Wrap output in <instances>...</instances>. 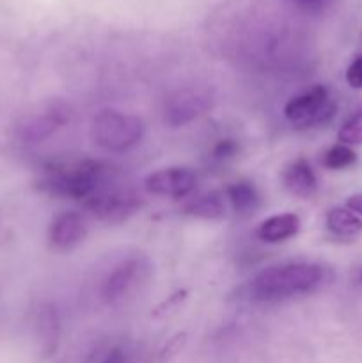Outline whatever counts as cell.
Instances as JSON below:
<instances>
[{
    "instance_id": "6da1fadb",
    "label": "cell",
    "mask_w": 362,
    "mask_h": 363,
    "mask_svg": "<svg viewBox=\"0 0 362 363\" xmlns=\"http://www.w3.org/2000/svg\"><path fill=\"white\" fill-rule=\"evenodd\" d=\"M325 269L314 262H290L263 269L252 279L248 294L256 301H277L316 289Z\"/></svg>"
},
{
    "instance_id": "7a4b0ae2",
    "label": "cell",
    "mask_w": 362,
    "mask_h": 363,
    "mask_svg": "<svg viewBox=\"0 0 362 363\" xmlns=\"http://www.w3.org/2000/svg\"><path fill=\"white\" fill-rule=\"evenodd\" d=\"M114 169L102 162H85L77 163L75 167H52L46 176L39 181V186L48 194L57 197L77 199V201H87L92 194L105 188L106 179H112Z\"/></svg>"
},
{
    "instance_id": "3957f363",
    "label": "cell",
    "mask_w": 362,
    "mask_h": 363,
    "mask_svg": "<svg viewBox=\"0 0 362 363\" xmlns=\"http://www.w3.org/2000/svg\"><path fill=\"white\" fill-rule=\"evenodd\" d=\"M91 135L96 145L110 152H124L137 145L144 135L141 117L119 110H102L91 124Z\"/></svg>"
},
{
    "instance_id": "277c9868",
    "label": "cell",
    "mask_w": 362,
    "mask_h": 363,
    "mask_svg": "<svg viewBox=\"0 0 362 363\" xmlns=\"http://www.w3.org/2000/svg\"><path fill=\"white\" fill-rule=\"evenodd\" d=\"M70 106L60 99L43 103L38 110L25 113L14 126V137L23 144H38L52 137L70 121Z\"/></svg>"
},
{
    "instance_id": "5b68a950",
    "label": "cell",
    "mask_w": 362,
    "mask_h": 363,
    "mask_svg": "<svg viewBox=\"0 0 362 363\" xmlns=\"http://www.w3.org/2000/svg\"><path fill=\"white\" fill-rule=\"evenodd\" d=\"M336 103L329 98V91L323 85H314L302 94L295 96L284 106V116L295 126L307 128L323 124L332 119Z\"/></svg>"
},
{
    "instance_id": "8992f818",
    "label": "cell",
    "mask_w": 362,
    "mask_h": 363,
    "mask_svg": "<svg viewBox=\"0 0 362 363\" xmlns=\"http://www.w3.org/2000/svg\"><path fill=\"white\" fill-rule=\"evenodd\" d=\"M89 211L106 223H121L141 209L142 202L128 188H102L85 201Z\"/></svg>"
},
{
    "instance_id": "52a82bcc",
    "label": "cell",
    "mask_w": 362,
    "mask_h": 363,
    "mask_svg": "<svg viewBox=\"0 0 362 363\" xmlns=\"http://www.w3.org/2000/svg\"><path fill=\"white\" fill-rule=\"evenodd\" d=\"M212 106V94L201 87L180 89L167 98L163 105V123L170 128H180L192 123Z\"/></svg>"
},
{
    "instance_id": "ba28073f",
    "label": "cell",
    "mask_w": 362,
    "mask_h": 363,
    "mask_svg": "<svg viewBox=\"0 0 362 363\" xmlns=\"http://www.w3.org/2000/svg\"><path fill=\"white\" fill-rule=\"evenodd\" d=\"M197 184V177L190 169L185 167H170L153 172L146 179V190L149 194L162 197H185L192 194Z\"/></svg>"
},
{
    "instance_id": "9c48e42d",
    "label": "cell",
    "mask_w": 362,
    "mask_h": 363,
    "mask_svg": "<svg viewBox=\"0 0 362 363\" xmlns=\"http://www.w3.org/2000/svg\"><path fill=\"white\" fill-rule=\"evenodd\" d=\"M141 273L142 262L138 259H130V261L121 262L103 282V300L106 303H116V301L123 300L133 289L135 284L141 280Z\"/></svg>"
},
{
    "instance_id": "30bf717a",
    "label": "cell",
    "mask_w": 362,
    "mask_h": 363,
    "mask_svg": "<svg viewBox=\"0 0 362 363\" xmlns=\"http://www.w3.org/2000/svg\"><path fill=\"white\" fill-rule=\"evenodd\" d=\"M87 234V223L78 213H62L50 225V241L59 250L77 247Z\"/></svg>"
},
{
    "instance_id": "8fae6325",
    "label": "cell",
    "mask_w": 362,
    "mask_h": 363,
    "mask_svg": "<svg viewBox=\"0 0 362 363\" xmlns=\"http://www.w3.org/2000/svg\"><path fill=\"white\" fill-rule=\"evenodd\" d=\"M284 186L287 188V191L297 197L307 199L318 188V179L314 176V170L309 165V162L305 160H295L291 165H287V169L283 174Z\"/></svg>"
},
{
    "instance_id": "7c38bea8",
    "label": "cell",
    "mask_w": 362,
    "mask_h": 363,
    "mask_svg": "<svg viewBox=\"0 0 362 363\" xmlns=\"http://www.w3.org/2000/svg\"><path fill=\"white\" fill-rule=\"evenodd\" d=\"M35 332H38L39 346L46 358L55 354L57 344L60 335V321L57 308L53 305H41L38 311V321H35Z\"/></svg>"
},
{
    "instance_id": "4fadbf2b",
    "label": "cell",
    "mask_w": 362,
    "mask_h": 363,
    "mask_svg": "<svg viewBox=\"0 0 362 363\" xmlns=\"http://www.w3.org/2000/svg\"><path fill=\"white\" fill-rule=\"evenodd\" d=\"M298 229H300V218L293 213H284V215H275L265 220L259 225L258 236L266 243H280L293 238Z\"/></svg>"
},
{
    "instance_id": "5bb4252c",
    "label": "cell",
    "mask_w": 362,
    "mask_h": 363,
    "mask_svg": "<svg viewBox=\"0 0 362 363\" xmlns=\"http://www.w3.org/2000/svg\"><path fill=\"white\" fill-rule=\"evenodd\" d=\"M226 195L231 202V208L236 215L248 216L259 208V194L256 186L248 181H238L226 188Z\"/></svg>"
},
{
    "instance_id": "9a60e30c",
    "label": "cell",
    "mask_w": 362,
    "mask_h": 363,
    "mask_svg": "<svg viewBox=\"0 0 362 363\" xmlns=\"http://www.w3.org/2000/svg\"><path fill=\"white\" fill-rule=\"evenodd\" d=\"M183 213L195 216V218L219 220L226 215V202H224L222 195L220 194L209 191V194H204L201 195V197L188 202L183 208Z\"/></svg>"
},
{
    "instance_id": "2e32d148",
    "label": "cell",
    "mask_w": 362,
    "mask_h": 363,
    "mask_svg": "<svg viewBox=\"0 0 362 363\" xmlns=\"http://www.w3.org/2000/svg\"><path fill=\"white\" fill-rule=\"evenodd\" d=\"M327 227L336 236L353 238L362 233V218L348 208H332L327 215Z\"/></svg>"
},
{
    "instance_id": "e0dca14e",
    "label": "cell",
    "mask_w": 362,
    "mask_h": 363,
    "mask_svg": "<svg viewBox=\"0 0 362 363\" xmlns=\"http://www.w3.org/2000/svg\"><path fill=\"white\" fill-rule=\"evenodd\" d=\"M355 162H357V155L346 144H337L334 147H330L325 152V158H323V165L332 170L346 169V167L353 165Z\"/></svg>"
},
{
    "instance_id": "ac0fdd59",
    "label": "cell",
    "mask_w": 362,
    "mask_h": 363,
    "mask_svg": "<svg viewBox=\"0 0 362 363\" xmlns=\"http://www.w3.org/2000/svg\"><path fill=\"white\" fill-rule=\"evenodd\" d=\"M339 140L343 144H362V108L350 117L339 130Z\"/></svg>"
},
{
    "instance_id": "d6986e66",
    "label": "cell",
    "mask_w": 362,
    "mask_h": 363,
    "mask_svg": "<svg viewBox=\"0 0 362 363\" xmlns=\"http://www.w3.org/2000/svg\"><path fill=\"white\" fill-rule=\"evenodd\" d=\"M346 82L353 89H362V55L357 57L348 67Z\"/></svg>"
},
{
    "instance_id": "ffe728a7",
    "label": "cell",
    "mask_w": 362,
    "mask_h": 363,
    "mask_svg": "<svg viewBox=\"0 0 362 363\" xmlns=\"http://www.w3.org/2000/svg\"><path fill=\"white\" fill-rule=\"evenodd\" d=\"M236 151H238L236 142L226 138V140H220L219 144L215 145V149H213V156L219 160H226V158H231V156L236 155Z\"/></svg>"
},
{
    "instance_id": "44dd1931",
    "label": "cell",
    "mask_w": 362,
    "mask_h": 363,
    "mask_svg": "<svg viewBox=\"0 0 362 363\" xmlns=\"http://www.w3.org/2000/svg\"><path fill=\"white\" fill-rule=\"evenodd\" d=\"M99 363H126V358H124L123 351L114 347V350H109L105 354H103L102 362Z\"/></svg>"
},
{
    "instance_id": "7402d4cb",
    "label": "cell",
    "mask_w": 362,
    "mask_h": 363,
    "mask_svg": "<svg viewBox=\"0 0 362 363\" xmlns=\"http://www.w3.org/2000/svg\"><path fill=\"white\" fill-rule=\"evenodd\" d=\"M346 208L350 209L351 213H355L357 216H362V194L351 195L346 201Z\"/></svg>"
},
{
    "instance_id": "603a6c76",
    "label": "cell",
    "mask_w": 362,
    "mask_h": 363,
    "mask_svg": "<svg viewBox=\"0 0 362 363\" xmlns=\"http://www.w3.org/2000/svg\"><path fill=\"white\" fill-rule=\"evenodd\" d=\"M297 2L302 4V6H318L323 0H297Z\"/></svg>"
},
{
    "instance_id": "cb8c5ba5",
    "label": "cell",
    "mask_w": 362,
    "mask_h": 363,
    "mask_svg": "<svg viewBox=\"0 0 362 363\" xmlns=\"http://www.w3.org/2000/svg\"><path fill=\"white\" fill-rule=\"evenodd\" d=\"M358 280H361V282H362V272H361V275H358Z\"/></svg>"
}]
</instances>
